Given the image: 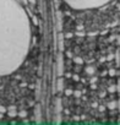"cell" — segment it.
<instances>
[]
</instances>
